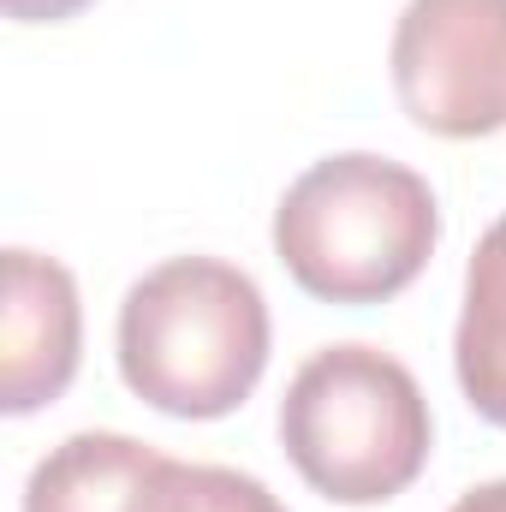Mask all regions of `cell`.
<instances>
[{
    "instance_id": "cell-1",
    "label": "cell",
    "mask_w": 506,
    "mask_h": 512,
    "mask_svg": "<svg viewBox=\"0 0 506 512\" xmlns=\"http://www.w3.org/2000/svg\"><path fill=\"white\" fill-rule=\"evenodd\" d=\"M268 370V304L221 256H167L120 304L126 387L185 423L239 411Z\"/></svg>"
},
{
    "instance_id": "cell-2",
    "label": "cell",
    "mask_w": 506,
    "mask_h": 512,
    "mask_svg": "<svg viewBox=\"0 0 506 512\" xmlns=\"http://www.w3.org/2000/svg\"><path fill=\"white\" fill-rule=\"evenodd\" d=\"M441 245V203L423 173L370 149L304 167L274 209L280 268L322 304H387Z\"/></svg>"
},
{
    "instance_id": "cell-3",
    "label": "cell",
    "mask_w": 506,
    "mask_h": 512,
    "mask_svg": "<svg viewBox=\"0 0 506 512\" xmlns=\"http://www.w3.org/2000/svg\"><path fill=\"white\" fill-rule=\"evenodd\" d=\"M280 447L322 501L381 507L423 477L435 417L399 358L346 340L310 352L286 382Z\"/></svg>"
},
{
    "instance_id": "cell-4",
    "label": "cell",
    "mask_w": 506,
    "mask_h": 512,
    "mask_svg": "<svg viewBox=\"0 0 506 512\" xmlns=\"http://www.w3.org/2000/svg\"><path fill=\"white\" fill-rule=\"evenodd\" d=\"M387 66L399 108L429 137L506 131V0H405Z\"/></svg>"
},
{
    "instance_id": "cell-5",
    "label": "cell",
    "mask_w": 506,
    "mask_h": 512,
    "mask_svg": "<svg viewBox=\"0 0 506 512\" xmlns=\"http://www.w3.org/2000/svg\"><path fill=\"white\" fill-rule=\"evenodd\" d=\"M84 352V304L78 280L66 262L42 251H12L0 256V411L30 417L54 405Z\"/></svg>"
},
{
    "instance_id": "cell-6",
    "label": "cell",
    "mask_w": 506,
    "mask_h": 512,
    "mask_svg": "<svg viewBox=\"0 0 506 512\" xmlns=\"http://www.w3.org/2000/svg\"><path fill=\"white\" fill-rule=\"evenodd\" d=\"M191 465L131 435L84 429L48 447L24 483V512H185Z\"/></svg>"
},
{
    "instance_id": "cell-7",
    "label": "cell",
    "mask_w": 506,
    "mask_h": 512,
    "mask_svg": "<svg viewBox=\"0 0 506 512\" xmlns=\"http://www.w3.org/2000/svg\"><path fill=\"white\" fill-rule=\"evenodd\" d=\"M453 370L477 417L506 429V215L477 239L465 268V310L453 334Z\"/></svg>"
},
{
    "instance_id": "cell-8",
    "label": "cell",
    "mask_w": 506,
    "mask_h": 512,
    "mask_svg": "<svg viewBox=\"0 0 506 512\" xmlns=\"http://www.w3.org/2000/svg\"><path fill=\"white\" fill-rule=\"evenodd\" d=\"M185 512H286L256 477L227 471V465H191L185 483Z\"/></svg>"
},
{
    "instance_id": "cell-9",
    "label": "cell",
    "mask_w": 506,
    "mask_h": 512,
    "mask_svg": "<svg viewBox=\"0 0 506 512\" xmlns=\"http://www.w3.org/2000/svg\"><path fill=\"white\" fill-rule=\"evenodd\" d=\"M0 6H6L12 24H66V18H78L90 0H0Z\"/></svg>"
},
{
    "instance_id": "cell-10",
    "label": "cell",
    "mask_w": 506,
    "mask_h": 512,
    "mask_svg": "<svg viewBox=\"0 0 506 512\" xmlns=\"http://www.w3.org/2000/svg\"><path fill=\"white\" fill-rule=\"evenodd\" d=\"M447 512H506V477L501 483H483V489H465Z\"/></svg>"
}]
</instances>
